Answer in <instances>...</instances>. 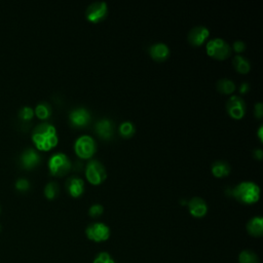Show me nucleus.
Segmentation results:
<instances>
[{"mask_svg":"<svg viewBox=\"0 0 263 263\" xmlns=\"http://www.w3.org/2000/svg\"><path fill=\"white\" fill-rule=\"evenodd\" d=\"M32 141L37 149L49 152L58 144V135L56 128L49 123L37 125L32 131Z\"/></svg>","mask_w":263,"mask_h":263,"instance_id":"1","label":"nucleus"},{"mask_svg":"<svg viewBox=\"0 0 263 263\" xmlns=\"http://www.w3.org/2000/svg\"><path fill=\"white\" fill-rule=\"evenodd\" d=\"M232 195L237 201L250 205L258 202L260 198V189L254 182L244 181L234 187Z\"/></svg>","mask_w":263,"mask_h":263,"instance_id":"2","label":"nucleus"},{"mask_svg":"<svg viewBox=\"0 0 263 263\" xmlns=\"http://www.w3.org/2000/svg\"><path fill=\"white\" fill-rule=\"evenodd\" d=\"M72 164L69 158L62 153L55 154L49 160V169L52 175L62 177L69 173Z\"/></svg>","mask_w":263,"mask_h":263,"instance_id":"3","label":"nucleus"},{"mask_svg":"<svg viewBox=\"0 0 263 263\" xmlns=\"http://www.w3.org/2000/svg\"><path fill=\"white\" fill-rule=\"evenodd\" d=\"M96 149H97V144L95 140L89 135L81 136L74 143L75 154H77L80 158L85 160L92 158L96 153Z\"/></svg>","mask_w":263,"mask_h":263,"instance_id":"4","label":"nucleus"},{"mask_svg":"<svg viewBox=\"0 0 263 263\" xmlns=\"http://www.w3.org/2000/svg\"><path fill=\"white\" fill-rule=\"evenodd\" d=\"M206 50H207V54L210 57L215 58L217 60L228 59L232 54L230 45L222 39H214L208 42L206 46Z\"/></svg>","mask_w":263,"mask_h":263,"instance_id":"5","label":"nucleus"},{"mask_svg":"<svg viewBox=\"0 0 263 263\" xmlns=\"http://www.w3.org/2000/svg\"><path fill=\"white\" fill-rule=\"evenodd\" d=\"M86 176L90 183L94 185L101 184L107 177V173L105 167L102 165L101 162L92 160L88 163L86 168Z\"/></svg>","mask_w":263,"mask_h":263,"instance_id":"6","label":"nucleus"},{"mask_svg":"<svg viewBox=\"0 0 263 263\" xmlns=\"http://www.w3.org/2000/svg\"><path fill=\"white\" fill-rule=\"evenodd\" d=\"M86 234H87V237L91 241H94L96 243H101V242H105L109 239L110 230L106 224L97 222V223H93V224L89 225V227L87 228Z\"/></svg>","mask_w":263,"mask_h":263,"instance_id":"7","label":"nucleus"},{"mask_svg":"<svg viewBox=\"0 0 263 263\" xmlns=\"http://www.w3.org/2000/svg\"><path fill=\"white\" fill-rule=\"evenodd\" d=\"M108 13V7L103 2H96L90 5L87 9L86 16L91 23H99L103 21Z\"/></svg>","mask_w":263,"mask_h":263,"instance_id":"8","label":"nucleus"},{"mask_svg":"<svg viewBox=\"0 0 263 263\" xmlns=\"http://www.w3.org/2000/svg\"><path fill=\"white\" fill-rule=\"evenodd\" d=\"M91 115L90 112L84 108H75L72 109L69 114V121L71 125L75 128H85L87 127L91 122Z\"/></svg>","mask_w":263,"mask_h":263,"instance_id":"9","label":"nucleus"},{"mask_svg":"<svg viewBox=\"0 0 263 263\" xmlns=\"http://www.w3.org/2000/svg\"><path fill=\"white\" fill-rule=\"evenodd\" d=\"M227 109L229 115L236 120L242 119L246 114V103L239 96L231 97L227 102Z\"/></svg>","mask_w":263,"mask_h":263,"instance_id":"10","label":"nucleus"},{"mask_svg":"<svg viewBox=\"0 0 263 263\" xmlns=\"http://www.w3.org/2000/svg\"><path fill=\"white\" fill-rule=\"evenodd\" d=\"M22 167L27 170H32L41 164V156L33 148H27L20 157Z\"/></svg>","mask_w":263,"mask_h":263,"instance_id":"11","label":"nucleus"},{"mask_svg":"<svg viewBox=\"0 0 263 263\" xmlns=\"http://www.w3.org/2000/svg\"><path fill=\"white\" fill-rule=\"evenodd\" d=\"M209 35H210V31L207 27L196 26L190 31L187 39H189V42L192 46L200 47L206 42V40L208 39Z\"/></svg>","mask_w":263,"mask_h":263,"instance_id":"12","label":"nucleus"},{"mask_svg":"<svg viewBox=\"0 0 263 263\" xmlns=\"http://www.w3.org/2000/svg\"><path fill=\"white\" fill-rule=\"evenodd\" d=\"M97 135L104 140H110L115 134V124L109 119H102L95 125Z\"/></svg>","mask_w":263,"mask_h":263,"instance_id":"13","label":"nucleus"},{"mask_svg":"<svg viewBox=\"0 0 263 263\" xmlns=\"http://www.w3.org/2000/svg\"><path fill=\"white\" fill-rule=\"evenodd\" d=\"M189 209H190V212L191 214L194 216V217H197V218H202L204 217L207 212H208V205L207 203L202 199V198H199V197H196V198H193L190 203H189Z\"/></svg>","mask_w":263,"mask_h":263,"instance_id":"14","label":"nucleus"},{"mask_svg":"<svg viewBox=\"0 0 263 263\" xmlns=\"http://www.w3.org/2000/svg\"><path fill=\"white\" fill-rule=\"evenodd\" d=\"M149 55L158 62H163L167 60L170 56V49L167 45L163 43H157L149 48Z\"/></svg>","mask_w":263,"mask_h":263,"instance_id":"15","label":"nucleus"},{"mask_svg":"<svg viewBox=\"0 0 263 263\" xmlns=\"http://www.w3.org/2000/svg\"><path fill=\"white\" fill-rule=\"evenodd\" d=\"M84 187H85V183L83 179L79 177H75V176L71 177L66 182V189L70 194V196H72L73 198L81 197L84 193Z\"/></svg>","mask_w":263,"mask_h":263,"instance_id":"16","label":"nucleus"},{"mask_svg":"<svg viewBox=\"0 0 263 263\" xmlns=\"http://www.w3.org/2000/svg\"><path fill=\"white\" fill-rule=\"evenodd\" d=\"M247 231L253 237H261L263 234V219L262 217H254L247 223Z\"/></svg>","mask_w":263,"mask_h":263,"instance_id":"17","label":"nucleus"},{"mask_svg":"<svg viewBox=\"0 0 263 263\" xmlns=\"http://www.w3.org/2000/svg\"><path fill=\"white\" fill-rule=\"evenodd\" d=\"M211 170L214 176L221 178L228 176L231 173V166L225 161H216L212 164Z\"/></svg>","mask_w":263,"mask_h":263,"instance_id":"18","label":"nucleus"},{"mask_svg":"<svg viewBox=\"0 0 263 263\" xmlns=\"http://www.w3.org/2000/svg\"><path fill=\"white\" fill-rule=\"evenodd\" d=\"M34 115L41 120H48L52 115V107L47 102H42L37 104L34 110Z\"/></svg>","mask_w":263,"mask_h":263,"instance_id":"19","label":"nucleus"},{"mask_svg":"<svg viewBox=\"0 0 263 263\" xmlns=\"http://www.w3.org/2000/svg\"><path fill=\"white\" fill-rule=\"evenodd\" d=\"M233 64L235 66V69L240 72V73H248L251 69V64L249 62V60L243 56L237 55L234 60H233Z\"/></svg>","mask_w":263,"mask_h":263,"instance_id":"20","label":"nucleus"},{"mask_svg":"<svg viewBox=\"0 0 263 263\" xmlns=\"http://www.w3.org/2000/svg\"><path fill=\"white\" fill-rule=\"evenodd\" d=\"M217 90L222 94H232L236 90V85L229 79H222L217 83Z\"/></svg>","mask_w":263,"mask_h":263,"instance_id":"21","label":"nucleus"},{"mask_svg":"<svg viewBox=\"0 0 263 263\" xmlns=\"http://www.w3.org/2000/svg\"><path fill=\"white\" fill-rule=\"evenodd\" d=\"M119 131H120V134H121V136L123 138L129 139V138L134 136V134L136 132V128H135L133 123H131V122H124V123L121 124V126L119 128Z\"/></svg>","mask_w":263,"mask_h":263,"instance_id":"22","label":"nucleus"},{"mask_svg":"<svg viewBox=\"0 0 263 263\" xmlns=\"http://www.w3.org/2000/svg\"><path fill=\"white\" fill-rule=\"evenodd\" d=\"M239 261L240 263H259L257 255L249 250H245L240 254Z\"/></svg>","mask_w":263,"mask_h":263,"instance_id":"23","label":"nucleus"},{"mask_svg":"<svg viewBox=\"0 0 263 263\" xmlns=\"http://www.w3.org/2000/svg\"><path fill=\"white\" fill-rule=\"evenodd\" d=\"M59 194V185L56 182H49L45 187V195L49 200H54Z\"/></svg>","mask_w":263,"mask_h":263,"instance_id":"24","label":"nucleus"},{"mask_svg":"<svg viewBox=\"0 0 263 263\" xmlns=\"http://www.w3.org/2000/svg\"><path fill=\"white\" fill-rule=\"evenodd\" d=\"M19 117L21 120H23L25 122L31 121L32 118L34 117V110L29 106H25V107L21 108V110L19 111Z\"/></svg>","mask_w":263,"mask_h":263,"instance_id":"25","label":"nucleus"},{"mask_svg":"<svg viewBox=\"0 0 263 263\" xmlns=\"http://www.w3.org/2000/svg\"><path fill=\"white\" fill-rule=\"evenodd\" d=\"M94 263H116V262L114 259L111 258V256L108 253L102 252L96 257V259L94 260Z\"/></svg>","mask_w":263,"mask_h":263,"instance_id":"26","label":"nucleus"},{"mask_svg":"<svg viewBox=\"0 0 263 263\" xmlns=\"http://www.w3.org/2000/svg\"><path fill=\"white\" fill-rule=\"evenodd\" d=\"M16 189L19 192H27L30 189V183L25 178H19L16 182Z\"/></svg>","mask_w":263,"mask_h":263,"instance_id":"27","label":"nucleus"},{"mask_svg":"<svg viewBox=\"0 0 263 263\" xmlns=\"http://www.w3.org/2000/svg\"><path fill=\"white\" fill-rule=\"evenodd\" d=\"M103 211H104V209H103V206H102V205H100V204H95V205H93V206L89 209V214H90L91 217L97 218V217H99V216H101V215L103 214Z\"/></svg>","mask_w":263,"mask_h":263,"instance_id":"28","label":"nucleus"},{"mask_svg":"<svg viewBox=\"0 0 263 263\" xmlns=\"http://www.w3.org/2000/svg\"><path fill=\"white\" fill-rule=\"evenodd\" d=\"M254 115L257 119H261L263 116V104L261 102H258L255 104L254 107Z\"/></svg>","mask_w":263,"mask_h":263,"instance_id":"29","label":"nucleus"},{"mask_svg":"<svg viewBox=\"0 0 263 263\" xmlns=\"http://www.w3.org/2000/svg\"><path fill=\"white\" fill-rule=\"evenodd\" d=\"M233 48H234V50H235L237 53H243V52L245 51V49H246V45H245V43L242 42V41H237V42L234 43Z\"/></svg>","mask_w":263,"mask_h":263,"instance_id":"30","label":"nucleus"},{"mask_svg":"<svg viewBox=\"0 0 263 263\" xmlns=\"http://www.w3.org/2000/svg\"><path fill=\"white\" fill-rule=\"evenodd\" d=\"M249 89H250L249 84H248V83H243V84L240 86V93L245 94V93H247V92L249 91Z\"/></svg>","mask_w":263,"mask_h":263,"instance_id":"31","label":"nucleus"},{"mask_svg":"<svg viewBox=\"0 0 263 263\" xmlns=\"http://www.w3.org/2000/svg\"><path fill=\"white\" fill-rule=\"evenodd\" d=\"M254 157H255L257 160H261V159H262L263 153H262V150H261L260 148L254 150Z\"/></svg>","mask_w":263,"mask_h":263,"instance_id":"32","label":"nucleus"},{"mask_svg":"<svg viewBox=\"0 0 263 263\" xmlns=\"http://www.w3.org/2000/svg\"><path fill=\"white\" fill-rule=\"evenodd\" d=\"M257 134H258V137H259L260 141L262 142V141H263V135H262V134H263V126H260V127H259Z\"/></svg>","mask_w":263,"mask_h":263,"instance_id":"33","label":"nucleus"},{"mask_svg":"<svg viewBox=\"0 0 263 263\" xmlns=\"http://www.w3.org/2000/svg\"><path fill=\"white\" fill-rule=\"evenodd\" d=\"M0 212H2V208H0Z\"/></svg>","mask_w":263,"mask_h":263,"instance_id":"34","label":"nucleus"},{"mask_svg":"<svg viewBox=\"0 0 263 263\" xmlns=\"http://www.w3.org/2000/svg\"><path fill=\"white\" fill-rule=\"evenodd\" d=\"M0 230H2V227H0Z\"/></svg>","mask_w":263,"mask_h":263,"instance_id":"35","label":"nucleus"}]
</instances>
